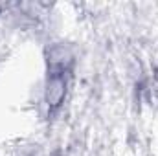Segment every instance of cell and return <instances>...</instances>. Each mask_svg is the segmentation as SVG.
I'll return each instance as SVG.
<instances>
[{"instance_id":"1","label":"cell","mask_w":158,"mask_h":156,"mask_svg":"<svg viewBox=\"0 0 158 156\" xmlns=\"http://www.w3.org/2000/svg\"><path fill=\"white\" fill-rule=\"evenodd\" d=\"M68 74L64 70H48L46 77V90H44V101L50 109H59L66 96L68 86Z\"/></svg>"}]
</instances>
